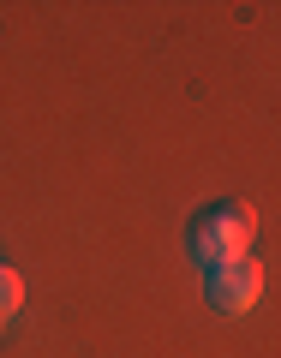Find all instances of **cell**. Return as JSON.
Returning a JSON list of instances; mask_svg holds the SVG:
<instances>
[{"instance_id": "cell-1", "label": "cell", "mask_w": 281, "mask_h": 358, "mask_svg": "<svg viewBox=\"0 0 281 358\" xmlns=\"http://www.w3.org/2000/svg\"><path fill=\"white\" fill-rule=\"evenodd\" d=\"M252 233H257V215H252V203H216L204 221H198V263H233V257H245L252 251Z\"/></svg>"}, {"instance_id": "cell-2", "label": "cell", "mask_w": 281, "mask_h": 358, "mask_svg": "<svg viewBox=\"0 0 281 358\" xmlns=\"http://www.w3.org/2000/svg\"><path fill=\"white\" fill-rule=\"evenodd\" d=\"M257 293H263V268L252 257H233V263L210 268V299H216V310H252Z\"/></svg>"}, {"instance_id": "cell-3", "label": "cell", "mask_w": 281, "mask_h": 358, "mask_svg": "<svg viewBox=\"0 0 281 358\" xmlns=\"http://www.w3.org/2000/svg\"><path fill=\"white\" fill-rule=\"evenodd\" d=\"M18 305H25V281H18L13 268H0V322L13 317V310H18Z\"/></svg>"}]
</instances>
